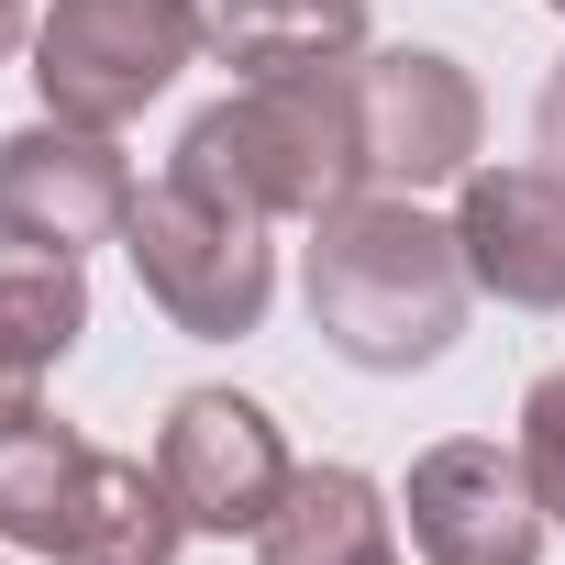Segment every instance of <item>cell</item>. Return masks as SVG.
Returning <instances> with one entry per match:
<instances>
[{"label":"cell","mask_w":565,"mask_h":565,"mask_svg":"<svg viewBox=\"0 0 565 565\" xmlns=\"http://www.w3.org/2000/svg\"><path fill=\"white\" fill-rule=\"evenodd\" d=\"M532 145H543V167L565 178V56H554V78H543V100H532Z\"/></svg>","instance_id":"obj_16"},{"label":"cell","mask_w":565,"mask_h":565,"mask_svg":"<svg viewBox=\"0 0 565 565\" xmlns=\"http://www.w3.org/2000/svg\"><path fill=\"white\" fill-rule=\"evenodd\" d=\"M399 521H411L422 565H543V543H554L521 444H488V433L422 444L411 488H399Z\"/></svg>","instance_id":"obj_6"},{"label":"cell","mask_w":565,"mask_h":565,"mask_svg":"<svg viewBox=\"0 0 565 565\" xmlns=\"http://www.w3.org/2000/svg\"><path fill=\"white\" fill-rule=\"evenodd\" d=\"M366 565H399V543H388V554H366Z\"/></svg>","instance_id":"obj_19"},{"label":"cell","mask_w":565,"mask_h":565,"mask_svg":"<svg viewBox=\"0 0 565 565\" xmlns=\"http://www.w3.org/2000/svg\"><path fill=\"white\" fill-rule=\"evenodd\" d=\"M189 521L167 499V477L145 455H78V488H67V521H56V565H178Z\"/></svg>","instance_id":"obj_10"},{"label":"cell","mask_w":565,"mask_h":565,"mask_svg":"<svg viewBox=\"0 0 565 565\" xmlns=\"http://www.w3.org/2000/svg\"><path fill=\"white\" fill-rule=\"evenodd\" d=\"M189 189L255 211V222H322L333 200L366 189V134H355V67H300V78H233L178 156Z\"/></svg>","instance_id":"obj_2"},{"label":"cell","mask_w":565,"mask_h":565,"mask_svg":"<svg viewBox=\"0 0 565 565\" xmlns=\"http://www.w3.org/2000/svg\"><path fill=\"white\" fill-rule=\"evenodd\" d=\"M521 466H532V499H543V521L565 532V366L521 388Z\"/></svg>","instance_id":"obj_15"},{"label":"cell","mask_w":565,"mask_h":565,"mask_svg":"<svg viewBox=\"0 0 565 565\" xmlns=\"http://www.w3.org/2000/svg\"><path fill=\"white\" fill-rule=\"evenodd\" d=\"M0 565H12V554H0Z\"/></svg>","instance_id":"obj_21"},{"label":"cell","mask_w":565,"mask_h":565,"mask_svg":"<svg viewBox=\"0 0 565 565\" xmlns=\"http://www.w3.org/2000/svg\"><path fill=\"white\" fill-rule=\"evenodd\" d=\"M543 12H565V0H543Z\"/></svg>","instance_id":"obj_20"},{"label":"cell","mask_w":565,"mask_h":565,"mask_svg":"<svg viewBox=\"0 0 565 565\" xmlns=\"http://www.w3.org/2000/svg\"><path fill=\"white\" fill-rule=\"evenodd\" d=\"M211 45L200 0H45L34 12V89L56 122L122 134L145 122V100H167Z\"/></svg>","instance_id":"obj_4"},{"label":"cell","mask_w":565,"mask_h":565,"mask_svg":"<svg viewBox=\"0 0 565 565\" xmlns=\"http://www.w3.org/2000/svg\"><path fill=\"white\" fill-rule=\"evenodd\" d=\"M300 300H311V333L344 366L422 377V366L455 355V333L477 311V277H466L455 222H433L411 189H355L300 244Z\"/></svg>","instance_id":"obj_1"},{"label":"cell","mask_w":565,"mask_h":565,"mask_svg":"<svg viewBox=\"0 0 565 565\" xmlns=\"http://www.w3.org/2000/svg\"><path fill=\"white\" fill-rule=\"evenodd\" d=\"M122 222H134V156L111 134L56 122V111L0 134V233L89 255V244H122Z\"/></svg>","instance_id":"obj_8"},{"label":"cell","mask_w":565,"mask_h":565,"mask_svg":"<svg viewBox=\"0 0 565 565\" xmlns=\"http://www.w3.org/2000/svg\"><path fill=\"white\" fill-rule=\"evenodd\" d=\"M78 455H89V444H78L67 422H23L12 444H0V543H12V554H56Z\"/></svg>","instance_id":"obj_14"},{"label":"cell","mask_w":565,"mask_h":565,"mask_svg":"<svg viewBox=\"0 0 565 565\" xmlns=\"http://www.w3.org/2000/svg\"><path fill=\"white\" fill-rule=\"evenodd\" d=\"M211 56L233 78H300L366 56V0H211Z\"/></svg>","instance_id":"obj_12"},{"label":"cell","mask_w":565,"mask_h":565,"mask_svg":"<svg viewBox=\"0 0 565 565\" xmlns=\"http://www.w3.org/2000/svg\"><path fill=\"white\" fill-rule=\"evenodd\" d=\"M388 532H399V510L366 466H300L277 521L255 532V565H366V554H388Z\"/></svg>","instance_id":"obj_11"},{"label":"cell","mask_w":565,"mask_h":565,"mask_svg":"<svg viewBox=\"0 0 565 565\" xmlns=\"http://www.w3.org/2000/svg\"><path fill=\"white\" fill-rule=\"evenodd\" d=\"M455 244L477 300L499 311H565V178L532 167H466L455 178Z\"/></svg>","instance_id":"obj_9"},{"label":"cell","mask_w":565,"mask_h":565,"mask_svg":"<svg viewBox=\"0 0 565 565\" xmlns=\"http://www.w3.org/2000/svg\"><path fill=\"white\" fill-rule=\"evenodd\" d=\"M355 134H366V189L422 200V189L477 167L488 100L444 45H388V56H355Z\"/></svg>","instance_id":"obj_7"},{"label":"cell","mask_w":565,"mask_h":565,"mask_svg":"<svg viewBox=\"0 0 565 565\" xmlns=\"http://www.w3.org/2000/svg\"><path fill=\"white\" fill-rule=\"evenodd\" d=\"M122 255L145 277V300L189 333V344H244L266 311H277V244L255 211L189 189L178 167L156 189H134V222H122Z\"/></svg>","instance_id":"obj_3"},{"label":"cell","mask_w":565,"mask_h":565,"mask_svg":"<svg viewBox=\"0 0 565 565\" xmlns=\"http://www.w3.org/2000/svg\"><path fill=\"white\" fill-rule=\"evenodd\" d=\"M89 333V266L56 255V244H23V233H0V366H67Z\"/></svg>","instance_id":"obj_13"},{"label":"cell","mask_w":565,"mask_h":565,"mask_svg":"<svg viewBox=\"0 0 565 565\" xmlns=\"http://www.w3.org/2000/svg\"><path fill=\"white\" fill-rule=\"evenodd\" d=\"M23 45H34V0H0V67H12Z\"/></svg>","instance_id":"obj_18"},{"label":"cell","mask_w":565,"mask_h":565,"mask_svg":"<svg viewBox=\"0 0 565 565\" xmlns=\"http://www.w3.org/2000/svg\"><path fill=\"white\" fill-rule=\"evenodd\" d=\"M23 422H45V411H34V377H23V366H0V444H12Z\"/></svg>","instance_id":"obj_17"},{"label":"cell","mask_w":565,"mask_h":565,"mask_svg":"<svg viewBox=\"0 0 565 565\" xmlns=\"http://www.w3.org/2000/svg\"><path fill=\"white\" fill-rule=\"evenodd\" d=\"M156 477H167V499H178V521L189 532H266L277 521V499H289V433H277V411L266 399H244V388H178L167 399V422H156Z\"/></svg>","instance_id":"obj_5"}]
</instances>
